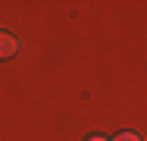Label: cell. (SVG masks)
<instances>
[{
    "mask_svg": "<svg viewBox=\"0 0 147 141\" xmlns=\"http://www.w3.org/2000/svg\"><path fill=\"white\" fill-rule=\"evenodd\" d=\"M16 50H19V38L9 31H0V60H9Z\"/></svg>",
    "mask_w": 147,
    "mask_h": 141,
    "instance_id": "6da1fadb",
    "label": "cell"
},
{
    "mask_svg": "<svg viewBox=\"0 0 147 141\" xmlns=\"http://www.w3.org/2000/svg\"><path fill=\"white\" fill-rule=\"evenodd\" d=\"M113 141H141V138H138L135 132H122V135H119V138H113Z\"/></svg>",
    "mask_w": 147,
    "mask_h": 141,
    "instance_id": "7a4b0ae2",
    "label": "cell"
},
{
    "mask_svg": "<svg viewBox=\"0 0 147 141\" xmlns=\"http://www.w3.org/2000/svg\"><path fill=\"white\" fill-rule=\"evenodd\" d=\"M91 141H107V138H91Z\"/></svg>",
    "mask_w": 147,
    "mask_h": 141,
    "instance_id": "3957f363",
    "label": "cell"
}]
</instances>
